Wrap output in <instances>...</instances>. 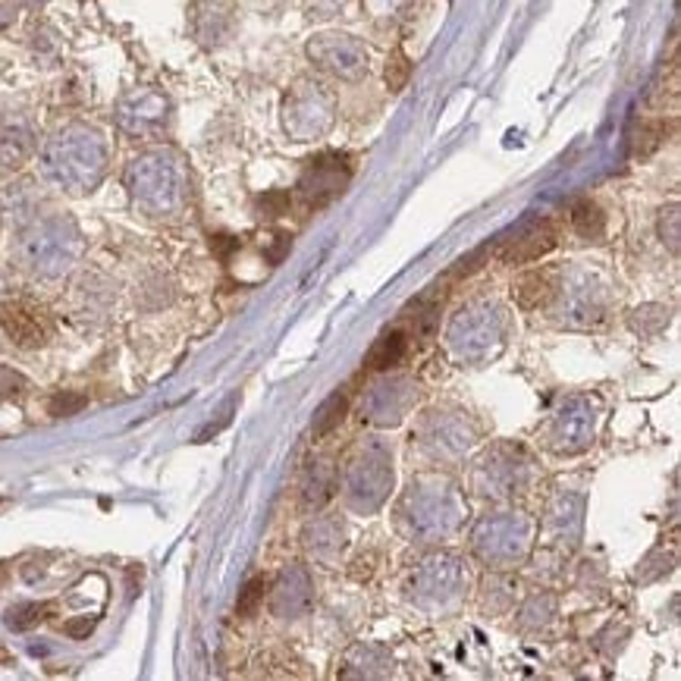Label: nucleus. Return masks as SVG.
I'll list each match as a JSON object with an SVG mask.
<instances>
[{"label": "nucleus", "mask_w": 681, "mask_h": 681, "mask_svg": "<svg viewBox=\"0 0 681 681\" xmlns=\"http://www.w3.org/2000/svg\"><path fill=\"white\" fill-rule=\"evenodd\" d=\"M108 167V144L89 126H70L44 148V170L72 192H86Z\"/></svg>", "instance_id": "f257e3e1"}, {"label": "nucleus", "mask_w": 681, "mask_h": 681, "mask_svg": "<svg viewBox=\"0 0 681 681\" xmlns=\"http://www.w3.org/2000/svg\"><path fill=\"white\" fill-rule=\"evenodd\" d=\"M126 182H129V192L132 198L154 211V214H167L173 211L182 201V170L180 163L173 161L170 154H144L139 161L129 167L126 173Z\"/></svg>", "instance_id": "f03ea898"}, {"label": "nucleus", "mask_w": 681, "mask_h": 681, "mask_svg": "<svg viewBox=\"0 0 681 681\" xmlns=\"http://www.w3.org/2000/svg\"><path fill=\"white\" fill-rule=\"evenodd\" d=\"M559 246V223L557 220H538L531 227H524L519 236H512L500 249V258L505 264H531L540 261L543 254Z\"/></svg>", "instance_id": "7ed1b4c3"}, {"label": "nucleus", "mask_w": 681, "mask_h": 681, "mask_svg": "<svg viewBox=\"0 0 681 681\" xmlns=\"http://www.w3.org/2000/svg\"><path fill=\"white\" fill-rule=\"evenodd\" d=\"M349 180V163L340 154H323L318 161H311L308 173L302 177V196L308 204L321 208L333 196H340L342 186Z\"/></svg>", "instance_id": "20e7f679"}, {"label": "nucleus", "mask_w": 681, "mask_h": 681, "mask_svg": "<svg viewBox=\"0 0 681 681\" xmlns=\"http://www.w3.org/2000/svg\"><path fill=\"white\" fill-rule=\"evenodd\" d=\"M0 323L7 330V337L22 349H36L48 340V323L41 321V314L26 302H10V306L0 308Z\"/></svg>", "instance_id": "39448f33"}, {"label": "nucleus", "mask_w": 681, "mask_h": 681, "mask_svg": "<svg viewBox=\"0 0 681 681\" xmlns=\"http://www.w3.org/2000/svg\"><path fill=\"white\" fill-rule=\"evenodd\" d=\"M163 117H167V101L154 91H139V94L126 98L123 108H120V123L126 132H136V136L154 132V126H161Z\"/></svg>", "instance_id": "423d86ee"}, {"label": "nucleus", "mask_w": 681, "mask_h": 681, "mask_svg": "<svg viewBox=\"0 0 681 681\" xmlns=\"http://www.w3.org/2000/svg\"><path fill=\"white\" fill-rule=\"evenodd\" d=\"M311 54H318L327 70L342 72V76H355V72L368 70V54L349 38H321L318 44H311Z\"/></svg>", "instance_id": "0eeeda50"}, {"label": "nucleus", "mask_w": 681, "mask_h": 681, "mask_svg": "<svg viewBox=\"0 0 681 681\" xmlns=\"http://www.w3.org/2000/svg\"><path fill=\"white\" fill-rule=\"evenodd\" d=\"M557 270H528L521 273L519 283H515V299L524 311H538V308H547L553 299H557Z\"/></svg>", "instance_id": "6e6552de"}, {"label": "nucleus", "mask_w": 681, "mask_h": 681, "mask_svg": "<svg viewBox=\"0 0 681 681\" xmlns=\"http://www.w3.org/2000/svg\"><path fill=\"white\" fill-rule=\"evenodd\" d=\"M29 249H32V258L38 264H63L72 249V233L63 230L60 223H44L41 230L32 233Z\"/></svg>", "instance_id": "1a4fd4ad"}, {"label": "nucleus", "mask_w": 681, "mask_h": 681, "mask_svg": "<svg viewBox=\"0 0 681 681\" xmlns=\"http://www.w3.org/2000/svg\"><path fill=\"white\" fill-rule=\"evenodd\" d=\"M405 352H409V340H405L402 330L383 333V337L371 345V352H368V368H371V371H390V368H395L399 361L405 359Z\"/></svg>", "instance_id": "9d476101"}, {"label": "nucleus", "mask_w": 681, "mask_h": 681, "mask_svg": "<svg viewBox=\"0 0 681 681\" xmlns=\"http://www.w3.org/2000/svg\"><path fill=\"white\" fill-rule=\"evenodd\" d=\"M572 227L584 239H600L607 230V214L600 211L597 201H578L572 208Z\"/></svg>", "instance_id": "9b49d317"}, {"label": "nucleus", "mask_w": 681, "mask_h": 681, "mask_svg": "<svg viewBox=\"0 0 681 681\" xmlns=\"http://www.w3.org/2000/svg\"><path fill=\"white\" fill-rule=\"evenodd\" d=\"M345 409H349V395H340V393L330 395V399L323 402L318 421H314V437L321 440V437H327L330 431H337V428L342 424V418H345Z\"/></svg>", "instance_id": "f8f14e48"}, {"label": "nucleus", "mask_w": 681, "mask_h": 681, "mask_svg": "<svg viewBox=\"0 0 681 681\" xmlns=\"http://www.w3.org/2000/svg\"><path fill=\"white\" fill-rule=\"evenodd\" d=\"M665 139V123L663 120H650V123H641V129H638V136H634V154L638 158H647V154H653L660 144H663Z\"/></svg>", "instance_id": "ddd939ff"}, {"label": "nucleus", "mask_w": 681, "mask_h": 681, "mask_svg": "<svg viewBox=\"0 0 681 681\" xmlns=\"http://www.w3.org/2000/svg\"><path fill=\"white\" fill-rule=\"evenodd\" d=\"M412 79V60L402 54V51H393L390 60H387V86L390 91H402Z\"/></svg>", "instance_id": "4468645a"}, {"label": "nucleus", "mask_w": 681, "mask_h": 681, "mask_svg": "<svg viewBox=\"0 0 681 681\" xmlns=\"http://www.w3.org/2000/svg\"><path fill=\"white\" fill-rule=\"evenodd\" d=\"M264 591H268V581H264V578H251L249 584L242 588V593H239V600H236V612H239V615H251V612L261 607Z\"/></svg>", "instance_id": "2eb2a0df"}, {"label": "nucleus", "mask_w": 681, "mask_h": 681, "mask_svg": "<svg viewBox=\"0 0 681 681\" xmlns=\"http://www.w3.org/2000/svg\"><path fill=\"white\" fill-rule=\"evenodd\" d=\"M44 612H51V607L48 603H32V607H19V610L10 612V628H17V631H26V628H32L36 622H41L44 619Z\"/></svg>", "instance_id": "dca6fc26"}, {"label": "nucleus", "mask_w": 681, "mask_h": 681, "mask_svg": "<svg viewBox=\"0 0 681 681\" xmlns=\"http://www.w3.org/2000/svg\"><path fill=\"white\" fill-rule=\"evenodd\" d=\"M82 405H86V399H82V395H57L54 402H51V412L72 414V412H79Z\"/></svg>", "instance_id": "f3484780"}, {"label": "nucleus", "mask_w": 681, "mask_h": 681, "mask_svg": "<svg viewBox=\"0 0 681 681\" xmlns=\"http://www.w3.org/2000/svg\"><path fill=\"white\" fill-rule=\"evenodd\" d=\"M91 631V622H70L67 625V634H72V638H86Z\"/></svg>", "instance_id": "a211bd4d"}, {"label": "nucleus", "mask_w": 681, "mask_h": 681, "mask_svg": "<svg viewBox=\"0 0 681 681\" xmlns=\"http://www.w3.org/2000/svg\"><path fill=\"white\" fill-rule=\"evenodd\" d=\"M10 663H13V653H10V650L3 647V641H0V665H10Z\"/></svg>", "instance_id": "6ab92c4d"}]
</instances>
